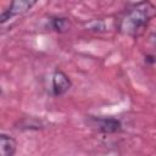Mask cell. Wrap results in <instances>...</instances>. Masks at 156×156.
<instances>
[{
	"instance_id": "6da1fadb",
	"label": "cell",
	"mask_w": 156,
	"mask_h": 156,
	"mask_svg": "<svg viewBox=\"0 0 156 156\" xmlns=\"http://www.w3.org/2000/svg\"><path fill=\"white\" fill-rule=\"evenodd\" d=\"M156 17V5L150 1L129 2L117 20V29L122 34L136 38L144 33Z\"/></svg>"
},
{
	"instance_id": "7a4b0ae2",
	"label": "cell",
	"mask_w": 156,
	"mask_h": 156,
	"mask_svg": "<svg viewBox=\"0 0 156 156\" xmlns=\"http://www.w3.org/2000/svg\"><path fill=\"white\" fill-rule=\"evenodd\" d=\"M87 123L90 128L102 134H116L122 130V123L115 117H101V116H87Z\"/></svg>"
},
{
	"instance_id": "3957f363",
	"label": "cell",
	"mask_w": 156,
	"mask_h": 156,
	"mask_svg": "<svg viewBox=\"0 0 156 156\" xmlns=\"http://www.w3.org/2000/svg\"><path fill=\"white\" fill-rule=\"evenodd\" d=\"M72 87V82L69 77L61 69L56 68L50 78V95L54 98H58L65 95Z\"/></svg>"
},
{
	"instance_id": "277c9868",
	"label": "cell",
	"mask_w": 156,
	"mask_h": 156,
	"mask_svg": "<svg viewBox=\"0 0 156 156\" xmlns=\"http://www.w3.org/2000/svg\"><path fill=\"white\" fill-rule=\"evenodd\" d=\"M37 4V1H28V0H18V1H12L7 9L2 10L1 15H0V23L4 24L6 23L9 20L17 17V16H22L24 13H27L34 5Z\"/></svg>"
},
{
	"instance_id": "5b68a950",
	"label": "cell",
	"mask_w": 156,
	"mask_h": 156,
	"mask_svg": "<svg viewBox=\"0 0 156 156\" xmlns=\"http://www.w3.org/2000/svg\"><path fill=\"white\" fill-rule=\"evenodd\" d=\"M17 151V141L13 136L6 133L0 134V155L1 156H15Z\"/></svg>"
},
{
	"instance_id": "8992f818",
	"label": "cell",
	"mask_w": 156,
	"mask_h": 156,
	"mask_svg": "<svg viewBox=\"0 0 156 156\" xmlns=\"http://www.w3.org/2000/svg\"><path fill=\"white\" fill-rule=\"evenodd\" d=\"M49 28L57 33L67 32L69 28V20L63 16H52L49 20Z\"/></svg>"
},
{
	"instance_id": "52a82bcc",
	"label": "cell",
	"mask_w": 156,
	"mask_h": 156,
	"mask_svg": "<svg viewBox=\"0 0 156 156\" xmlns=\"http://www.w3.org/2000/svg\"><path fill=\"white\" fill-rule=\"evenodd\" d=\"M20 126L21 127H18V128H21V129H35V130H38V129L43 128V122L34 119V118H30V122H29V119H24L21 122Z\"/></svg>"
},
{
	"instance_id": "ba28073f",
	"label": "cell",
	"mask_w": 156,
	"mask_h": 156,
	"mask_svg": "<svg viewBox=\"0 0 156 156\" xmlns=\"http://www.w3.org/2000/svg\"><path fill=\"white\" fill-rule=\"evenodd\" d=\"M151 40L155 43V45H156V33H154L152 35H151Z\"/></svg>"
}]
</instances>
